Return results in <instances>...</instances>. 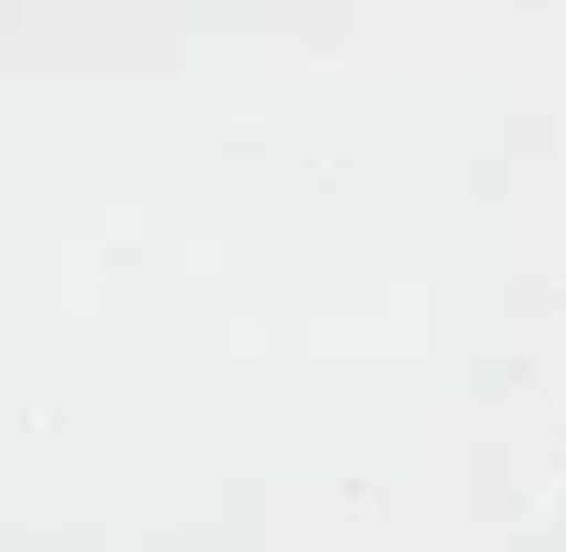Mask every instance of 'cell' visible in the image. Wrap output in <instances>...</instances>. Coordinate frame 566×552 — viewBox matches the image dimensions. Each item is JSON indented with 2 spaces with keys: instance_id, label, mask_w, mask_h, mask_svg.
Returning <instances> with one entry per match:
<instances>
[]
</instances>
